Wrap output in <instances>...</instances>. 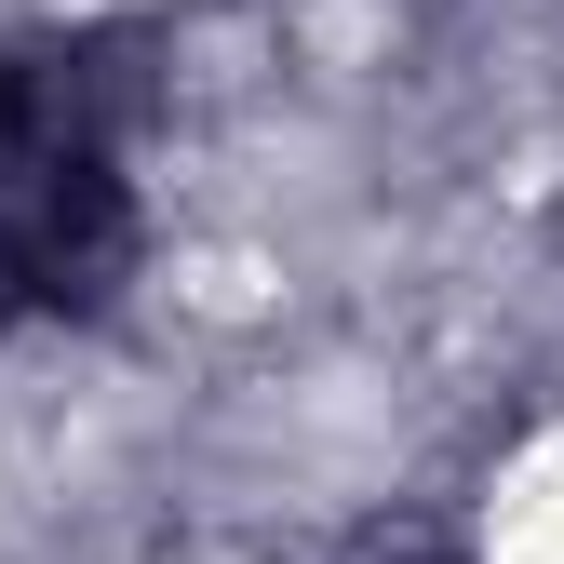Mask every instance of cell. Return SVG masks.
I'll return each instance as SVG.
<instances>
[]
</instances>
